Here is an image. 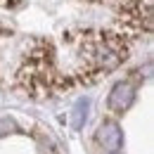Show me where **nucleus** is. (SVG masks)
<instances>
[{
  "instance_id": "nucleus-5",
  "label": "nucleus",
  "mask_w": 154,
  "mask_h": 154,
  "mask_svg": "<svg viewBox=\"0 0 154 154\" xmlns=\"http://www.w3.org/2000/svg\"><path fill=\"white\" fill-rule=\"evenodd\" d=\"M112 154H116V152H112Z\"/></svg>"
},
{
  "instance_id": "nucleus-1",
  "label": "nucleus",
  "mask_w": 154,
  "mask_h": 154,
  "mask_svg": "<svg viewBox=\"0 0 154 154\" xmlns=\"http://www.w3.org/2000/svg\"><path fill=\"white\" fill-rule=\"evenodd\" d=\"M116 31L133 40L137 36L152 33V0H126L119 10Z\"/></svg>"
},
{
  "instance_id": "nucleus-3",
  "label": "nucleus",
  "mask_w": 154,
  "mask_h": 154,
  "mask_svg": "<svg viewBox=\"0 0 154 154\" xmlns=\"http://www.w3.org/2000/svg\"><path fill=\"white\" fill-rule=\"evenodd\" d=\"M97 142L107 149V152H119L123 147V133H121V126L116 121H104L100 128H97Z\"/></svg>"
},
{
  "instance_id": "nucleus-2",
  "label": "nucleus",
  "mask_w": 154,
  "mask_h": 154,
  "mask_svg": "<svg viewBox=\"0 0 154 154\" xmlns=\"http://www.w3.org/2000/svg\"><path fill=\"white\" fill-rule=\"evenodd\" d=\"M133 100H135V85L131 81H119L114 88H112L109 97H107V107L114 114H123L133 104Z\"/></svg>"
},
{
  "instance_id": "nucleus-4",
  "label": "nucleus",
  "mask_w": 154,
  "mask_h": 154,
  "mask_svg": "<svg viewBox=\"0 0 154 154\" xmlns=\"http://www.w3.org/2000/svg\"><path fill=\"white\" fill-rule=\"evenodd\" d=\"M88 114H90V100L88 97H78L74 109H71V128L81 131L83 123H85V119H88Z\"/></svg>"
}]
</instances>
